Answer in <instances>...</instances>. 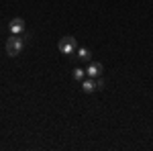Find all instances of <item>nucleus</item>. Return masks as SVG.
<instances>
[{"instance_id":"obj_8","label":"nucleus","mask_w":153,"mask_h":151,"mask_svg":"<svg viewBox=\"0 0 153 151\" xmlns=\"http://www.w3.org/2000/svg\"><path fill=\"white\" fill-rule=\"evenodd\" d=\"M96 90H104V82L100 80V78L96 80Z\"/></svg>"},{"instance_id":"obj_1","label":"nucleus","mask_w":153,"mask_h":151,"mask_svg":"<svg viewBox=\"0 0 153 151\" xmlns=\"http://www.w3.org/2000/svg\"><path fill=\"white\" fill-rule=\"evenodd\" d=\"M25 47V41L21 39L19 35H10L8 39H6V55L8 57H16L21 51H23Z\"/></svg>"},{"instance_id":"obj_7","label":"nucleus","mask_w":153,"mask_h":151,"mask_svg":"<svg viewBox=\"0 0 153 151\" xmlns=\"http://www.w3.org/2000/svg\"><path fill=\"white\" fill-rule=\"evenodd\" d=\"M84 76H86V70H82V68H76L74 70V78L76 80H84Z\"/></svg>"},{"instance_id":"obj_5","label":"nucleus","mask_w":153,"mask_h":151,"mask_svg":"<svg viewBox=\"0 0 153 151\" xmlns=\"http://www.w3.org/2000/svg\"><path fill=\"white\" fill-rule=\"evenodd\" d=\"M82 90H84L86 94L96 92V82H94V80H90V78H88V80H82Z\"/></svg>"},{"instance_id":"obj_4","label":"nucleus","mask_w":153,"mask_h":151,"mask_svg":"<svg viewBox=\"0 0 153 151\" xmlns=\"http://www.w3.org/2000/svg\"><path fill=\"white\" fill-rule=\"evenodd\" d=\"M102 71H104V65H102L100 61H92V63H88L86 74H88V78H98Z\"/></svg>"},{"instance_id":"obj_6","label":"nucleus","mask_w":153,"mask_h":151,"mask_svg":"<svg viewBox=\"0 0 153 151\" xmlns=\"http://www.w3.org/2000/svg\"><path fill=\"white\" fill-rule=\"evenodd\" d=\"M90 57H92L90 49H86V47H80V49H78V59H80V61H90Z\"/></svg>"},{"instance_id":"obj_2","label":"nucleus","mask_w":153,"mask_h":151,"mask_svg":"<svg viewBox=\"0 0 153 151\" xmlns=\"http://www.w3.org/2000/svg\"><path fill=\"white\" fill-rule=\"evenodd\" d=\"M57 49L61 51V53H65V55H71V53H76L78 51V43H76V39L71 35H65L59 39L57 43Z\"/></svg>"},{"instance_id":"obj_3","label":"nucleus","mask_w":153,"mask_h":151,"mask_svg":"<svg viewBox=\"0 0 153 151\" xmlns=\"http://www.w3.org/2000/svg\"><path fill=\"white\" fill-rule=\"evenodd\" d=\"M8 31H10V35H23L25 33V21L21 16H14L10 23H8Z\"/></svg>"}]
</instances>
